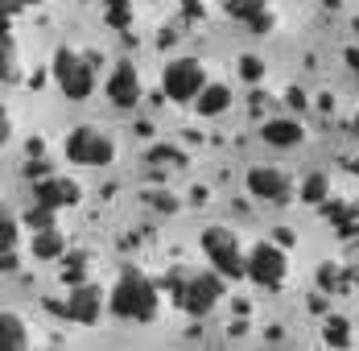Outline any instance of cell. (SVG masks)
<instances>
[{"label":"cell","instance_id":"cell-1","mask_svg":"<svg viewBox=\"0 0 359 351\" xmlns=\"http://www.w3.org/2000/svg\"><path fill=\"white\" fill-rule=\"evenodd\" d=\"M108 310L116 318H124V322H153L157 318V285L137 269L120 273V281H116V289L108 298Z\"/></svg>","mask_w":359,"mask_h":351},{"label":"cell","instance_id":"cell-2","mask_svg":"<svg viewBox=\"0 0 359 351\" xmlns=\"http://www.w3.org/2000/svg\"><path fill=\"white\" fill-rule=\"evenodd\" d=\"M54 83L67 100H87L95 87V70L87 58H79L74 50H58L54 54Z\"/></svg>","mask_w":359,"mask_h":351},{"label":"cell","instance_id":"cell-3","mask_svg":"<svg viewBox=\"0 0 359 351\" xmlns=\"http://www.w3.org/2000/svg\"><path fill=\"white\" fill-rule=\"evenodd\" d=\"M203 252L215 265L219 277H231V281L244 277V252H240V240L227 227H207L203 232Z\"/></svg>","mask_w":359,"mask_h":351},{"label":"cell","instance_id":"cell-4","mask_svg":"<svg viewBox=\"0 0 359 351\" xmlns=\"http://www.w3.org/2000/svg\"><path fill=\"white\" fill-rule=\"evenodd\" d=\"M223 302V277L219 273H194V277L182 281V293H178V306L194 318H207Z\"/></svg>","mask_w":359,"mask_h":351},{"label":"cell","instance_id":"cell-5","mask_svg":"<svg viewBox=\"0 0 359 351\" xmlns=\"http://www.w3.org/2000/svg\"><path fill=\"white\" fill-rule=\"evenodd\" d=\"M285 273H289V260L277 244H256L244 256V277H252L256 285H264V289H281L285 285Z\"/></svg>","mask_w":359,"mask_h":351},{"label":"cell","instance_id":"cell-6","mask_svg":"<svg viewBox=\"0 0 359 351\" xmlns=\"http://www.w3.org/2000/svg\"><path fill=\"white\" fill-rule=\"evenodd\" d=\"M67 157L74 166H111L116 157V140L100 128H74L67 137Z\"/></svg>","mask_w":359,"mask_h":351},{"label":"cell","instance_id":"cell-7","mask_svg":"<svg viewBox=\"0 0 359 351\" xmlns=\"http://www.w3.org/2000/svg\"><path fill=\"white\" fill-rule=\"evenodd\" d=\"M203 83H207V70H203V62H194V58H178V62H170L165 74H161V91L174 104H190L203 91Z\"/></svg>","mask_w":359,"mask_h":351},{"label":"cell","instance_id":"cell-8","mask_svg":"<svg viewBox=\"0 0 359 351\" xmlns=\"http://www.w3.org/2000/svg\"><path fill=\"white\" fill-rule=\"evenodd\" d=\"M248 194L264 199V203H285L293 194V182H289V174L273 170V166H256V170H248Z\"/></svg>","mask_w":359,"mask_h":351},{"label":"cell","instance_id":"cell-9","mask_svg":"<svg viewBox=\"0 0 359 351\" xmlns=\"http://www.w3.org/2000/svg\"><path fill=\"white\" fill-rule=\"evenodd\" d=\"M54 310H62V318H71V322H95L100 310H104V298H100V289L95 285H87V281H79L71 289V298H67V306H54Z\"/></svg>","mask_w":359,"mask_h":351},{"label":"cell","instance_id":"cell-10","mask_svg":"<svg viewBox=\"0 0 359 351\" xmlns=\"http://www.w3.org/2000/svg\"><path fill=\"white\" fill-rule=\"evenodd\" d=\"M34 203L37 207H50V211H58V207H74L79 203V182H71V178H37L34 182Z\"/></svg>","mask_w":359,"mask_h":351},{"label":"cell","instance_id":"cell-11","mask_svg":"<svg viewBox=\"0 0 359 351\" xmlns=\"http://www.w3.org/2000/svg\"><path fill=\"white\" fill-rule=\"evenodd\" d=\"M108 100L116 107H133L137 100H141V74H137V67H133V62H120V67L111 70Z\"/></svg>","mask_w":359,"mask_h":351},{"label":"cell","instance_id":"cell-12","mask_svg":"<svg viewBox=\"0 0 359 351\" xmlns=\"http://www.w3.org/2000/svg\"><path fill=\"white\" fill-rule=\"evenodd\" d=\"M194 104H198V116H219V112L231 107V87H223V83H203V91L194 95Z\"/></svg>","mask_w":359,"mask_h":351},{"label":"cell","instance_id":"cell-13","mask_svg":"<svg viewBox=\"0 0 359 351\" xmlns=\"http://www.w3.org/2000/svg\"><path fill=\"white\" fill-rule=\"evenodd\" d=\"M34 256L37 260H58V256H67V236H62L58 227L34 232Z\"/></svg>","mask_w":359,"mask_h":351},{"label":"cell","instance_id":"cell-14","mask_svg":"<svg viewBox=\"0 0 359 351\" xmlns=\"http://www.w3.org/2000/svg\"><path fill=\"white\" fill-rule=\"evenodd\" d=\"M260 137L269 140L273 149H289V145L302 140V124H297V120H269V124L260 128Z\"/></svg>","mask_w":359,"mask_h":351},{"label":"cell","instance_id":"cell-15","mask_svg":"<svg viewBox=\"0 0 359 351\" xmlns=\"http://www.w3.org/2000/svg\"><path fill=\"white\" fill-rule=\"evenodd\" d=\"M29 343V331H25V322L17 314H8V310H0V351L8 347H25Z\"/></svg>","mask_w":359,"mask_h":351},{"label":"cell","instance_id":"cell-16","mask_svg":"<svg viewBox=\"0 0 359 351\" xmlns=\"http://www.w3.org/2000/svg\"><path fill=\"white\" fill-rule=\"evenodd\" d=\"M323 339L330 343V347H347L351 343V326H347V318H326V326H323Z\"/></svg>","mask_w":359,"mask_h":351},{"label":"cell","instance_id":"cell-17","mask_svg":"<svg viewBox=\"0 0 359 351\" xmlns=\"http://www.w3.org/2000/svg\"><path fill=\"white\" fill-rule=\"evenodd\" d=\"M326 194H330V186H326L323 174H310L306 182H302V199H306V203L318 207V203H326Z\"/></svg>","mask_w":359,"mask_h":351},{"label":"cell","instance_id":"cell-18","mask_svg":"<svg viewBox=\"0 0 359 351\" xmlns=\"http://www.w3.org/2000/svg\"><path fill=\"white\" fill-rule=\"evenodd\" d=\"M83 273H87V256H83V252H71L67 265H62V281H67V285H79Z\"/></svg>","mask_w":359,"mask_h":351},{"label":"cell","instance_id":"cell-19","mask_svg":"<svg viewBox=\"0 0 359 351\" xmlns=\"http://www.w3.org/2000/svg\"><path fill=\"white\" fill-rule=\"evenodd\" d=\"M13 244H17V223H13V215L0 207V256L4 252H13Z\"/></svg>","mask_w":359,"mask_h":351},{"label":"cell","instance_id":"cell-20","mask_svg":"<svg viewBox=\"0 0 359 351\" xmlns=\"http://www.w3.org/2000/svg\"><path fill=\"white\" fill-rule=\"evenodd\" d=\"M25 223H29V232H41V227H54V211L50 207H29L25 211Z\"/></svg>","mask_w":359,"mask_h":351},{"label":"cell","instance_id":"cell-21","mask_svg":"<svg viewBox=\"0 0 359 351\" xmlns=\"http://www.w3.org/2000/svg\"><path fill=\"white\" fill-rule=\"evenodd\" d=\"M343 281H347V273H343L339 265H323V269H318V285H323V289H343Z\"/></svg>","mask_w":359,"mask_h":351},{"label":"cell","instance_id":"cell-22","mask_svg":"<svg viewBox=\"0 0 359 351\" xmlns=\"http://www.w3.org/2000/svg\"><path fill=\"white\" fill-rule=\"evenodd\" d=\"M318 207L326 211V219H330L334 227H343V223H351V215H355L351 207H343V203H330V199H326V203H318Z\"/></svg>","mask_w":359,"mask_h":351},{"label":"cell","instance_id":"cell-23","mask_svg":"<svg viewBox=\"0 0 359 351\" xmlns=\"http://www.w3.org/2000/svg\"><path fill=\"white\" fill-rule=\"evenodd\" d=\"M149 161H170V166H182L186 157H182V149H174V145H157V149H149Z\"/></svg>","mask_w":359,"mask_h":351},{"label":"cell","instance_id":"cell-24","mask_svg":"<svg viewBox=\"0 0 359 351\" xmlns=\"http://www.w3.org/2000/svg\"><path fill=\"white\" fill-rule=\"evenodd\" d=\"M17 67H13V46H8V37H0V83L4 79H13Z\"/></svg>","mask_w":359,"mask_h":351},{"label":"cell","instance_id":"cell-25","mask_svg":"<svg viewBox=\"0 0 359 351\" xmlns=\"http://www.w3.org/2000/svg\"><path fill=\"white\" fill-rule=\"evenodd\" d=\"M128 21H133V13H128V0H124V4H108V25H111V29H124Z\"/></svg>","mask_w":359,"mask_h":351},{"label":"cell","instance_id":"cell-26","mask_svg":"<svg viewBox=\"0 0 359 351\" xmlns=\"http://www.w3.org/2000/svg\"><path fill=\"white\" fill-rule=\"evenodd\" d=\"M240 74H244V79H248V83H256V79H260V74H264V67H260V58H240Z\"/></svg>","mask_w":359,"mask_h":351},{"label":"cell","instance_id":"cell-27","mask_svg":"<svg viewBox=\"0 0 359 351\" xmlns=\"http://www.w3.org/2000/svg\"><path fill=\"white\" fill-rule=\"evenodd\" d=\"M149 203L157 211H178V199H170V194H149Z\"/></svg>","mask_w":359,"mask_h":351},{"label":"cell","instance_id":"cell-28","mask_svg":"<svg viewBox=\"0 0 359 351\" xmlns=\"http://www.w3.org/2000/svg\"><path fill=\"white\" fill-rule=\"evenodd\" d=\"M8 13H13V4L0 0V37H8Z\"/></svg>","mask_w":359,"mask_h":351},{"label":"cell","instance_id":"cell-29","mask_svg":"<svg viewBox=\"0 0 359 351\" xmlns=\"http://www.w3.org/2000/svg\"><path fill=\"white\" fill-rule=\"evenodd\" d=\"M25 178H46V166H41V161H29V166H25Z\"/></svg>","mask_w":359,"mask_h":351},{"label":"cell","instance_id":"cell-30","mask_svg":"<svg viewBox=\"0 0 359 351\" xmlns=\"http://www.w3.org/2000/svg\"><path fill=\"white\" fill-rule=\"evenodd\" d=\"M343 58H347V67H351V70H355V74H359V46H351V50H347Z\"/></svg>","mask_w":359,"mask_h":351},{"label":"cell","instance_id":"cell-31","mask_svg":"<svg viewBox=\"0 0 359 351\" xmlns=\"http://www.w3.org/2000/svg\"><path fill=\"white\" fill-rule=\"evenodd\" d=\"M289 104L302 112V107H306V91H297V87H293V91H289Z\"/></svg>","mask_w":359,"mask_h":351},{"label":"cell","instance_id":"cell-32","mask_svg":"<svg viewBox=\"0 0 359 351\" xmlns=\"http://www.w3.org/2000/svg\"><path fill=\"white\" fill-rule=\"evenodd\" d=\"M8 140V124H4V116H0V145Z\"/></svg>","mask_w":359,"mask_h":351},{"label":"cell","instance_id":"cell-33","mask_svg":"<svg viewBox=\"0 0 359 351\" xmlns=\"http://www.w3.org/2000/svg\"><path fill=\"white\" fill-rule=\"evenodd\" d=\"M8 4H21V8H29V4H41V0H8Z\"/></svg>","mask_w":359,"mask_h":351},{"label":"cell","instance_id":"cell-34","mask_svg":"<svg viewBox=\"0 0 359 351\" xmlns=\"http://www.w3.org/2000/svg\"><path fill=\"white\" fill-rule=\"evenodd\" d=\"M219 4H223V8H231V4H240V0H219Z\"/></svg>","mask_w":359,"mask_h":351},{"label":"cell","instance_id":"cell-35","mask_svg":"<svg viewBox=\"0 0 359 351\" xmlns=\"http://www.w3.org/2000/svg\"><path fill=\"white\" fill-rule=\"evenodd\" d=\"M351 174H359V161H351Z\"/></svg>","mask_w":359,"mask_h":351},{"label":"cell","instance_id":"cell-36","mask_svg":"<svg viewBox=\"0 0 359 351\" xmlns=\"http://www.w3.org/2000/svg\"><path fill=\"white\" fill-rule=\"evenodd\" d=\"M104 4H124V0H104Z\"/></svg>","mask_w":359,"mask_h":351},{"label":"cell","instance_id":"cell-37","mask_svg":"<svg viewBox=\"0 0 359 351\" xmlns=\"http://www.w3.org/2000/svg\"><path fill=\"white\" fill-rule=\"evenodd\" d=\"M355 133H359V116H355Z\"/></svg>","mask_w":359,"mask_h":351}]
</instances>
